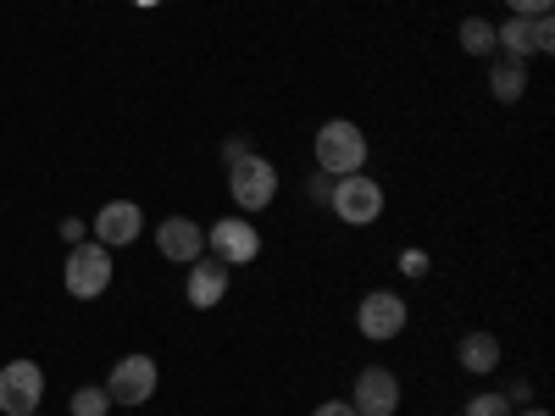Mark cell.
I'll list each match as a JSON object with an SVG mask.
<instances>
[{
    "label": "cell",
    "instance_id": "cell-1",
    "mask_svg": "<svg viewBox=\"0 0 555 416\" xmlns=\"http://www.w3.org/2000/svg\"><path fill=\"white\" fill-rule=\"evenodd\" d=\"M317 172H328V178H345V172H361L366 167V133L356 128V122H345V117H334V122H322L317 128Z\"/></svg>",
    "mask_w": 555,
    "mask_h": 416
},
{
    "label": "cell",
    "instance_id": "cell-2",
    "mask_svg": "<svg viewBox=\"0 0 555 416\" xmlns=\"http://www.w3.org/2000/svg\"><path fill=\"white\" fill-rule=\"evenodd\" d=\"M62 284L73 300H101L112 289V250L106 245H73L67 250V266H62Z\"/></svg>",
    "mask_w": 555,
    "mask_h": 416
},
{
    "label": "cell",
    "instance_id": "cell-3",
    "mask_svg": "<svg viewBox=\"0 0 555 416\" xmlns=\"http://www.w3.org/2000/svg\"><path fill=\"white\" fill-rule=\"evenodd\" d=\"M328 211H334L339 222H350V227L378 222V211H384V183H378V178H366V172H345V178H334Z\"/></svg>",
    "mask_w": 555,
    "mask_h": 416
},
{
    "label": "cell",
    "instance_id": "cell-4",
    "mask_svg": "<svg viewBox=\"0 0 555 416\" xmlns=\"http://www.w3.org/2000/svg\"><path fill=\"white\" fill-rule=\"evenodd\" d=\"M228 195H234L240 211H267L278 200V167L261 151H250L245 161L228 167Z\"/></svg>",
    "mask_w": 555,
    "mask_h": 416
},
{
    "label": "cell",
    "instance_id": "cell-5",
    "mask_svg": "<svg viewBox=\"0 0 555 416\" xmlns=\"http://www.w3.org/2000/svg\"><path fill=\"white\" fill-rule=\"evenodd\" d=\"M405 322H411V311H405V300L395 289H373V295H361V306H356V328H361V339H373V344L400 339Z\"/></svg>",
    "mask_w": 555,
    "mask_h": 416
},
{
    "label": "cell",
    "instance_id": "cell-6",
    "mask_svg": "<svg viewBox=\"0 0 555 416\" xmlns=\"http://www.w3.org/2000/svg\"><path fill=\"white\" fill-rule=\"evenodd\" d=\"M494 51L500 56H517V62L544 56V51H555V23L550 17H505L494 28Z\"/></svg>",
    "mask_w": 555,
    "mask_h": 416
},
{
    "label": "cell",
    "instance_id": "cell-7",
    "mask_svg": "<svg viewBox=\"0 0 555 416\" xmlns=\"http://www.w3.org/2000/svg\"><path fill=\"white\" fill-rule=\"evenodd\" d=\"M206 250H211L217 261H228V266H245V261L261 256V234H256V222H250V217L234 211V217H217V222H211Z\"/></svg>",
    "mask_w": 555,
    "mask_h": 416
},
{
    "label": "cell",
    "instance_id": "cell-8",
    "mask_svg": "<svg viewBox=\"0 0 555 416\" xmlns=\"http://www.w3.org/2000/svg\"><path fill=\"white\" fill-rule=\"evenodd\" d=\"M44 400V373L34 361H7L0 366V411L7 416H34Z\"/></svg>",
    "mask_w": 555,
    "mask_h": 416
},
{
    "label": "cell",
    "instance_id": "cell-9",
    "mask_svg": "<svg viewBox=\"0 0 555 416\" xmlns=\"http://www.w3.org/2000/svg\"><path fill=\"white\" fill-rule=\"evenodd\" d=\"M106 394H112V405H145L156 394V361L151 355H122L106 378Z\"/></svg>",
    "mask_w": 555,
    "mask_h": 416
},
{
    "label": "cell",
    "instance_id": "cell-10",
    "mask_svg": "<svg viewBox=\"0 0 555 416\" xmlns=\"http://www.w3.org/2000/svg\"><path fill=\"white\" fill-rule=\"evenodd\" d=\"M228 277H234V266H228V261H217V256H195V261H190V277H183V300H190L195 311L222 306Z\"/></svg>",
    "mask_w": 555,
    "mask_h": 416
},
{
    "label": "cell",
    "instance_id": "cell-11",
    "mask_svg": "<svg viewBox=\"0 0 555 416\" xmlns=\"http://www.w3.org/2000/svg\"><path fill=\"white\" fill-rule=\"evenodd\" d=\"M350 405H356V416H395L400 411V378L389 373V366H366V373L356 378Z\"/></svg>",
    "mask_w": 555,
    "mask_h": 416
},
{
    "label": "cell",
    "instance_id": "cell-12",
    "mask_svg": "<svg viewBox=\"0 0 555 416\" xmlns=\"http://www.w3.org/2000/svg\"><path fill=\"white\" fill-rule=\"evenodd\" d=\"M139 234H145V211H139L133 200H106V206L95 211V245L122 250V245H133Z\"/></svg>",
    "mask_w": 555,
    "mask_h": 416
},
{
    "label": "cell",
    "instance_id": "cell-13",
    "mask_svg": "<svg viewBox=\"0 0 555 416\" xmlns=\"http://www.w3.org/2000/svg\"><path fill=\"white\" fill-rule=\"evenodd\" d=\"M156 250H162L167 261H178V266H190L195 256H206V227H201L195 217H167V222L156 227Z\"/></svg>",
    "mask_w": 555,
    "mask_h": 416
},
{
    "label": "cell",
    "instance_id": "cell-14",
    "mask_svg": "<svg viewBox=\"0 0 555 416\" xmlns=\"http://www.w3.org/2000/svg\"><path fill=\"white\" fill-rule=\"evenodd\" d=\"M455 361H461V373H473V378H489L494 366H500V339L478 328V334H467V339L455 344Z\"/></svg>",
    "mask_w": 555,
    "mask_h": 416
},
{
    "label": "cell",
    "instance_id": "cell-15",
    "mask_svg": "<svg viewBox=\"0 0 555 416\" xmlns=\"http://www.w3.org/2000/svg\"><path fill=\"white\" fill-rule=\"evenodd\" d=\"M489 89H494V101L517 106V101L528 95V62H517V56H500V62L489 67Z\"/></svg>",
    "mask_w": 555,
    "mask_h": 416
},
{
    "label": "cell",
    "instance_id": "cell-16",
    "mask_svg": "<svg viewBox=\"0 0 555 416\" xmlns=\"http://www.w3.org/2000/svg\"><path fill=\"white\" fill-rule=\"evenodd\" d=\"M461 51L467 56H494V23H483V17L461 23Z\"/></svg>",
    "mask_w": 555,
    "mask_h": 416
},
{
    "label": "cell",
    "instance_id": "cell-17",
    "mask_svg": "<svg viewBox=\"0 0 555 416\" xmlns=\"http://www.w3.org/2000/svg\"><path fill=\"white\" fill-rule=\"evenodd\" d=\"M73 416H112V394H106V384H83V389H73Z\"/></svg>",
    "mask_w": 555,
    "mask_h": 416
},
{
    "label": "cell",
    "instance_id": "cell-18",
    "mask_svg": "<svg viewBox=\"0 0 555 416\" xmlns=\"http://www.w3.org/2000/svg\"><path fill=\"white\" fill-rule=\"evenodd\" d=\"M461 416H512V400H505L500 389H483V394L467 400V411H461Z\"/></svg>",
    "mask_w": 555,
    "mask_h": 416
},
{
    "label": "cell",
    "instance_id": "cell-19",
    "mask_svg": "<svg viewBox=\"0 0 555 416\" xmlns=\"http://www.w3.org/2000/svg\"><path fill=\"white\" fill-rule=\"evenodd\" d=\"M505 6H512V17H550L555 0H505Z\"/></svg>",
    "mask_w": 555,
    "mask_h": 416
},
{
    "label": "cell",
    "instance_id": "cell-20",
    "mask_svg": "<svg viewBox=\"0 0 555 416\" xmlns=\"http://www.w3.org/2000/svg\"><path fill=\"white\" fill-rule=\"evenodd\" d=\"M306 195H311L317 206H328V195H334V178H328V172H311V183H306Z\"/></svg>",
    "mask_w": 555,
    "mask_h": 416
},
{
    "label": "cell",
    "instance_id": "cell-21",
    "mask_svg": "<svg viewBox=\"0 0 555 416\" xmlns=\"http://www.w3.org/2000/svg\"><path fill=\"white\" fill-rule=\"evenodd\" d=\"M400 272L405 277H428V256L423 250H400Z\"/></svg>",
    "mask_w": 555,
    "mask_h": 416
},
{
    "label": "cell",
    "instance_id": "cell-22",
    "mask_svg": "<svg viewBox=\"0 0 555 416\" xmlns=\"http://www.w3.org/2000/svg\"><path fill=\"white\" fill-rule=\"evenodd\" d=\"M245 156H250V145H245V139L234 133V139H228V145H222V161L234 167V161H245Z\"/></svg>",
    "mask_w": 555,
    "mask_h": 416
},
{
    "label": "cell",
    "instance_id": "cell-23",
    "mask_svg": "<svg viewBox=\"0 0 555 416\" xmlns=\"http://www.w3.org/2000/svg\"><path fill=\"white\" fill-rule=\"evenodd\" d=\"M311 416H356V405H350V400H322Z\"/></svg>",
    "mask_w": 555,
    "mask_h": 416
},
{
    "label": "cell",
    "instance_id": "cell-24",
    "mask_svg": "<svg viewBox=\"0 0 555 416\" xmlns=\"http://www.w3.org/2000/svg\"><path fill=\"white\" fill-rule=\"evenodd\" d=\"M505 400H512V411H522V405H533V389H528V384L517 378L512 389H505Z\"/></svg>",
    "mask_w": 555,
    "mask_h": 416
},
{
    "label": "cell",
    "instance_id": "cell-25",
    "mask_svg": "<svg viewBox=\"0 0 555 416\" xmlns=\"http://www.w3.org/2000/svg\"><path fill=\"white\" fill-rule=\"evenodd\" d=\"M83 234H89V227H83L78 217H67V222H62V239H67V245H83Z\"/></svg>",
    "mask_w": 555,
    "mask_h": 416
},
{
    "label": "cell",
    "instance_id": "cell-26",
    "mask_svg": "<svg viewBox=\"0 0 555 416\" xmlns=\"http://www.w3.org/2000/svg\"><path fill=\"white\" fill-rule=\"evenodd\" d=\"M512 416H550L544 405H522V411H512Z\"/></svg>",
    "mask_w": 555,
    "mask_h": 416
},
{
    "label": "cell",
    "instance_id": "cell-27",
    "mask_svg": "<svg viewBox=\"0 0 555 416\" xmlns=\"http://www.w3.org/2000/svg\"><path fill=\"white\" fill-rule=\"evenodd\" d=\"M34 416H39V411H34Z\"/></svg>",
    "mask_w": 555,
    "mask_h": 416
}]
</instances>
